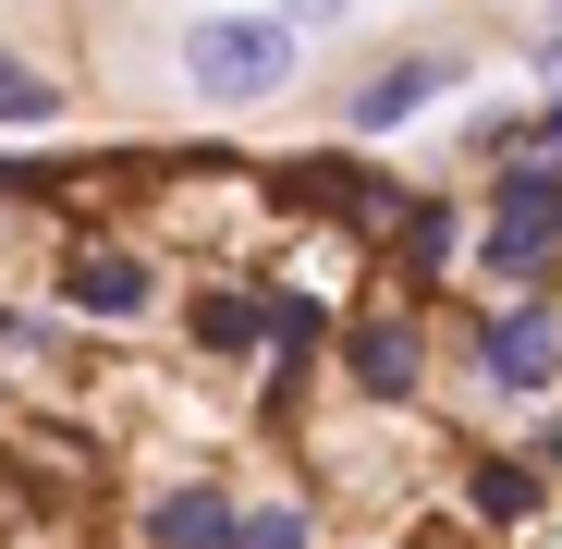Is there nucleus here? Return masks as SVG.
I'll list each match as a JSON object with an SVG mask.
<instances>
[{
    "mask_svg": "<svg viewBox=\"0 0 562 549\" xmlns=\"http://www.w3.org/2000/svg\"><path fill=\"white\" fill-rule=\"evenodd\" d=\"M464 256H477V282H502V294H550L562 282V159H526V147L490 159Z\"/></svg>",
    "mask_w": 562,
    "mask_h": 549,
    "instance_id": "1",
    "label": "nucleus"
},
{
    "mask_svg": "<svg viewBox=\"0 0 562 549\" xmlns=\"http://www.w3.org/2000/svg\"><path fill=\"white\" fill-rule=\"evenodd\" d=\"M171 61H183V99H209V111H269V99H294L306 37L281 25V13H196Z\"/></svg>",
    "mask_w": 562,
    "mask_h": 549,
    "instance_id": "2",
    "label": "nucleus"
},
{
    "mask_svg": "<svg viewBox=\"0 0 562 549\" xmlns=\"http://www.w3.org/2000/svg\"><path fill=\"white\" fill-rule=\"evenodd\" d=\"M330 354H342V391H355L367 415H416V403H428V366H440V342H428L416 306H355V318L330 330Z\"/></svg>",
    "mask_w": 562,
    "mask_h": 549,
    "instance_id": "3",
    "label": "nucleus"
},
{
    "mask_svg": "<svg viewBox=\"0 0 562 549\" xmlns=\"http://www.w3.org/2000/svg\"><path fill=\"white\" fill-rule=\"evenodd\" d=\"M464 366H477V391H502V403L562 391V306H550V294L477 306V330H464Z\"/></svg>",
    "mask_w": 562,
    "mask_h": 549,
    "instance_id": "4",
    "label": "nucleus"
},
{
    "mask_svg": "<svg viewBox=\"0 0 562 549\" xmlns=\"http://www.w3.org/2000/svg\"><path fill=\"white\" fill-rule=\"evenodd\" d=\"M49 306H61L74 330H135V318L159 306V268H147L135 244H111V232H74V244H61Z\"/></svg>",
    "mask_w": 562,
    "mask_h": 549,
    "instance_id": "5",
    "label": "nucleus"
},
{
    "mask_svg": "<svg viewBox=\"0 0 562 549\" xmlns=\"http://www.w3.org/2000/svg\"><path fill=\"white\" fill-rule=\"evenodd\" d=\"M452 73H464L452 49H392V61H367V73L342 85V135H355V147H392L428 99H452Z\"/></svg>",
    "mask_w": 562,
    "mask_h": 549,
    "instance_id": "6",
    "label": "nucleus"
},
{
    "mask_svg": "<svg viewBox=\"0 0 562 549\" xmlns=\"http://www.w3.org/2000/svg\"><path fill=\"white\" fill-rule=\"evenodd\" d=\"M233 525H245V489L233 477H171V489L135 501V537L147 549H233Z\"/></svg>",
    "mask_w": 562,
    "mask_h": 549,
    "instance_id": "7",
    "label": "nucleus"
},
{
    "mask_svg": "<svg viewBox=\"0 0 562 549\" xmlns=\"http://www.w3.org/2000/svg\"><path fill=\"white\" fill-rule=\"evenodd\" d=\"M550 513V465L538 451H464V525L477 537H526Z\"/></svg>",
    "mask_w": 562,
    "mask_h": 549,
    "instance_id": "8",
    "label": "nucleus"
},
{
    "mask_svg": "<svg viewBox=\"0 0 562 549\" xmlns=\"http://www.w3.org/2000/svg\"><path fill=\"white\" fill-rule=\"evenodd\" d=\"M464 232H477V208H452V196H404L392 208V268H404V294H440L452 282V256H464Z\"/></svg>",
    "mask_w": 562,
    "mask_h": 549,
    "instance_id": "9",
    "label": "nucleus"
},
{
    "mask_svg": "<svg viewBox=\"0 0 562 549\" xmlns=\"http://www.w3.org/2000/svg\"><path fill=\"white\" fill-rule=\"evenodd\" d=\"M183 342L221 354V366L269 354V282H196V294H183Z\"/></svg>",
    "mask_w": 562,
    "mask_h": 549,
    "instance_id": "10",
    "label": "nucleus"
},
{
    "mask_svg": "<svg viewBox=\"0 0 562 549\" xmlns=\"http://www.w3.org/2000/svg\"><path fill=\"white\" fill-rule=\"evenodd\" d=\"M61 111H74V99H61V73H49V61H25L13 37H0V135H49Z\"/></svg>",
    "mask_w": 562,
    "mask_h": 549,
    "instance_id": "11",
    "label": "nucleus"
},
{
    "mask_svg": "<svg viewBox=\"0 0 562 549\" xmlns=\"http://www.w3.org/2000/svg\"><path fill=\"white\" fill-rule=\"evenodd\" d=\"M233 549H318V501H245Z\"/></svg>",
    "mask_w": 562,
    "mask_h": 549,
    "instance_id": "12",
    "label": "nucleus"
},
{
    "mask_svg": "<svg viewBox=\"0 0 562 549\" xmlns=\"http://www.w3.org/2000/svg\"><path fill=\"white\" fill-rule=\"evenodd\" d=\"M37 354H61V318H37V306H0V366H37Z\"/></svg>",
    "mask_w": 562,
    "mask_h": 549,
    "instance_id": "13",
    "label": "nucleus"
},
{
    "mask_svg": "<svg viewBox=\"0 0 562 549\" xmlns=\"http://www.w3.org/2000/svg\"><path fill=\"white\" fill-rule=\"evenodd\" d=\"M269 13L294 25V37H330V25H355V13H367V0H269Z\"/></svg>",
    "mask_w": 562,
    "mask_h": 549,
    "instance_id": "14",
    "label": "nucleus"
},
{
    "mask_svg": "<svg viewBox=\"0 0 562 549\" xmlns=\"http://www.w3.org/2000/svg\"><path fill=\"white\" fill-rule=\"evenodd\" d=\"M526 159H562V99H526V135H514Z\"/></svg>",
    "mask_w": 562,
    "mask_h": 549,
    "instance_id": "15",
    "label": "nucleus"
},
{
    "mask_svg": "<svg viewBox=\"0 0 562 549\" xmlns=\"http://www.w3.org/2000/svg\"><path fill=\"white\" fill-rule=\"evenodd\" d=\"M538 61H550V73H562V0H550V25H538Z\"/></svg>",
    "mask_w": 562,
    "mask_h": 549,
    "instance_id": "16",
    "label": "nucleus"
},
{
    "mask_svg": "<svg viewBox=\"0 0 562 549\" xmlns=\"http://www.w3.org/2000/svg\"><path fill=\"white\" fill-rule=\"evenodd\" d=\"M86 13H123V0H86Z\"/></svg>",
    "mask_w": 562,
    "mask_h": 549,
    "instance_id": "17",
    "label": "nucleus"
}]
</instances>
